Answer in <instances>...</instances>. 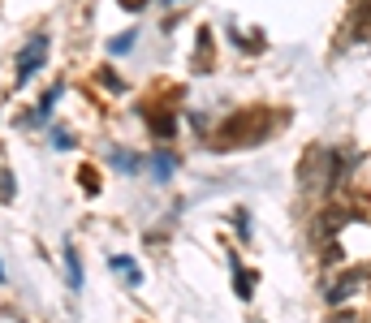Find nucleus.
I'll list each match as a JSON object with an SVG mask.
<instances>
[{"mask_svg": "<svg viewBox=\"0 0 371 323\" xmlns=\"http://www.w3.org/2000/svg\"><path fill=\"white\" fill-rule=\"evenodd\" d=\"M43 52H48V35H35L27 47H22V57H17V82H31L35 78V65L43 61Z\"/></svg>", "mask_w": 371, "mask_h": 323, "instance_id": "nucleus-1", "label": "nucleus"}, {"mask_svg": "<svg viewBox=\"0 0 371 323\" xmlns=\"http://www.w3.org/2000/svg\"><path fill=\"white\" fill-rule=\"evenodd\" d=\"M112 267H117V271H126V280H143V276H138V267H134L130 259H121V255L112 259Z\"/></svg>", "mask_w": 371, "mask_h": 323, "instance_id": "nucleus-2", "label": "nucleus"}, {"mask_svg": "<svg viewBox=\"0 0 371 323\" xmlns=\"http://www.w3.org/2000/svg\"><path fill=\"white\" fill-rule=\"evenodd\" d=\"M69 285H73V289L82 285V267H78V255H73V250H69Z\"/></svg>", "mask_w": 371, "mask_h": 323, "instance_id": "nucleus-3", "label": "nucleus"}, {"mask_svg": "<svg viewBox=\"0 0 371 323\" xmlns=\"http://www.w3.org/2000/svg\"><path fill=\"white\" fill-rule=\"evenodd\" d=\"M0 198H13V177L9 172H0Z\"/></svg>", "mask_w": 371, "mask_h": 323, "instance_id": "nucleus-4", "label": "nucleus"}, {"mask_svg": "<svg viewBox=\"0 0 371 323\" xmlns=\"http://www.w3.org/2000/svg\"><path fill=\"white\" fill-rule=\"evenodd\" d=\"M168 168H173V160H168V156H160V160H156V177H160V181L168 177Z\"/></svg>", "mask_w": 371, "mask_h": 323, "instance_id": "nucleus-5", "label": "nucleus"}, {"mask_svg": "<svg viewBox=\"0 0 371 323\" xmlns=\"http://www.w3.org/2000/svg\"><path fill=\"white\" fill-rule=\"evenodd\" d=\"M0 280H5V267H0Z\"/></svg>", "mask_w": 371, "mask_h": 323, "instance_id": "nucleus-6", "label": "nucleus"}]
</instances>
